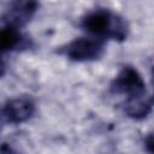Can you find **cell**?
<instances>
[{
	"label": "cell",
	"mask_w": 154,
	"mask_h": 154,
	"mask_svg": "<svg viewBox=\"0 0 154 154\" xmlns=\"http://www.w3.org/2000/svg\"><path fill=\"white\" fill-rule=\"evenodd\" d=\"M81 28L91 36L102 40L124 41L129 34L126 20L109 10H94L81 19Z\"/></svg>",
	"instance_id": "obj_1"
},
{
	"label": "cell",
	"mask_w": 154,
	"mask_h": 154,
	"mask_svg": "<svg viewBox=\"0 0 154 154\" xmlns=\"http://www.w3.org/2000/svg\"><path fill=\"white\" fill-rule=\"evenodd\" d=\"M63 54L76 63H88L97 60L105 52V40L88 35L70 41L63 48Z\"/></svg>",
	"instance_id": "obj_2"
},
{
	"label": "cell",
	"mask_w": 154,
	"mask_h": 154,
	"mask_svg": "<svg viewBox=\"0 0 154 154\" xmlns=\"http://www.w3.org/2000/svg\"><path fill=\"white\" fill-rule=\"evenodd\" d=\"M111 91L125 99L146 94V83L134 66H123L111 83Z\"/></svg>",
	"instance_id": "obj_3"
},
{
	"label": "cell",
	"mask_w": 154,
	"mask_h": 154,
	"mask_svg": "<svg viewBox=\"0 0 154 154\" xmlns=\"http://www.w3.org/2000/svg\"><path fill=\"white\" fill-rule=\"evenodd\" d=\"M36 112L35 101L29 96H17L7 100L2 106V120L11 125H18L30 120Z\"/></svg>",
	"instance_id": "obj_4"
},
{
	"label": "cell",
	"mask_w": 154,
	"mask_h": 154,
	"mask_svg": "<svg viewBox=\"0 0 154 154\" xmlns=\"http://www.w3.org/2000/svg\"><path fill=\"white\" fill-rule=\"evenodd\" d=\"M38 0H10L5 13L4 25L22 28L26 25L38 11Z\"/></svg>",
	"instance_id": "obj_5"
},
{
	"label": "cell",
	"mask_w": 154,
	"mask_h": 154,
	"mask_svg": "<svg viewBox=\"0 0 154 154\" xmlns=\"http://www.w3.org/2000/svg\"><path fill=\"white\" fill-rule=\"evenodd\" d=\"M153 106L154 105L152 102V99L148 97L146 94L144 95H140V96L128 97L122 103L123 112L129 118L135 119V120L144 119L152 112Z\"/></svg>",
	"instance_id": "obj_6"
},
{
	"label": "cell",
	"mask_w": 154,
	"mask_h": 154,
	"mask_svg": "<svg viewBox=\"0 0 154 154\" xmlns=\"http://www.w3.org/2000/svg\"><path fill=\"white\" fill-rule=\"evenodd\" d=\"M24 45V36L19 28L4 25L0 34V47L2 53L14 51Z\"/></svg>",
	"instance_id": "obj_7"
},
{
	"label": "cell",
	"mask_w": 154,
	"mask_h": 154,
	"mask_svg": "<svg viewBox=\"0 0 154 154\" xmlns=\"http://www.w3.org/2000/svg\"><path fill=\"white\" fill-rule=\"evenodd\" d=\"M143 144H144V148H146L147 152L154 153V131L147 134V136L144 137Z\"/></svg>",
	"instance_id": "obj_8"
},
{
	"label": "cell",
	"mask_w": 154,
	"mask_h": 154,
	"mask_svg": "<svg viewBox=\"0 0 154 154\" xmlns=\"http://www.w3.org/2000/svg\"><path fill=\"white\" fill-rule=\"evenodd\" d=\"M152 77H153V84H154V67H153V71H152Z\"/></svg>",
	"instance_id": "obj_9"
},
{
	"label": "cell",
	"mask_w": 154,
	"mask_h": 154,
	"mask_svg": "<svg viewBox=\"0 0 154 154\" xmlns=\"http://www.w3.org/2000/svg\"><path fill=\"white\" fill-rule=\"evenodd\" d=\"M150 99H152V102H153V105H154V95H153V96H150Z\"/></svg>",
	"instance_id": "obj_10"
}]
</instances>
